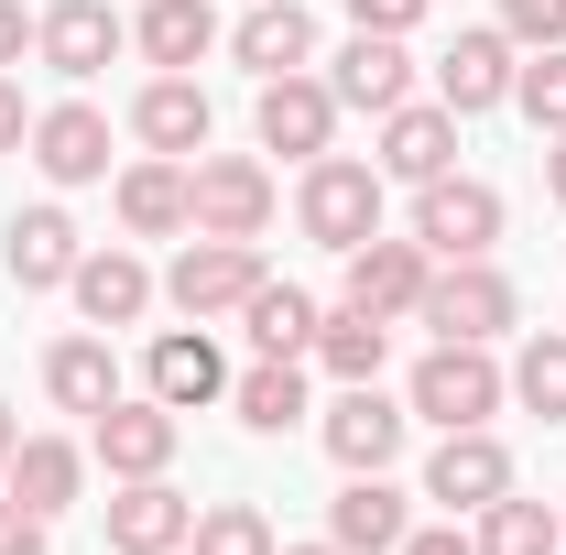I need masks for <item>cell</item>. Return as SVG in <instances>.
I'll return each instance as SVG.
<instances>
[{
    "label": "cell",
    "mask_w": 566,
    "mask_h": 555,
    "mask_svg": "<svg viewBox=\"0 0 566 555\" xmlns=\"http://www.w3.org/2000/svg\"><path fill=\"white\" fill-rule=\"evenodd\" d=\"M501 404H512V370H501L491 348H469V338H436V348L415 359V381H403V415H424L436 436L491 425Z\"/></svg>",
    "instance_id": "cell-1"
},
{
    "label": "cell",
    "mask_w": 566,
    "mask_h": 555,
    "mask_svg": "<svg viewBox=\"0 0 566 555\" xmlns=\"http://www.w3.org/2000/svg\"><path fill=\"white\" fill-rule=\"evenodd\" d=\"M294 229H305L316 251H338V262H349L359 240L381 229V164H359V153H316V164H305V186H294Z\"/></svg>",
    "instance_id": "cell-2"
},
{
    "label": "cell",
    "mask_w": 566,
    "mask_h": 555,
    "mask_svg": "<svg viewBox=\"0 0 566 555\" xmlns=\"http://www.w3.org/2000/svg\"><path fill=\"white\" fill-rule=\"evenodd\" d=\"M415 316L436 327V338L491 348V338H512V327H523V294H512V273H501V262H436Z\"/></svg>",
    "instance_id": "cell-3"
},
{
    "label": "cell",
    "mask_w": 566,
    "mask_h": 555,
    "mask_svg": "<svg viewBox=\"0 0 566 555\" xmlns=\"http://www.w3.org/2000/svg\"><path fill=\"white\" fill-rule=\"evenodd\" d=\"M415 240L436 251V262H491L501 251V186H480V175H424L415 186Z\"/></svg>",
    "instance_id": "cell-4"
},
{
    "label": "cell",
    "mask_w": 566,
    "mask_h": 555,
    "mask_svg": "<svg viewBox=\"0 0 566 555\" xmlns=\"http://www.w3.org/2000/svg\"><path fill=\"white\" fill-rule=\"evenodd\" d=\"M186 197H197V240H262L273 229V164L262 153H197Z\"/></svg>",
    "instance_id": "cell-5"
},
{
    "label": "cell",
    "mask_w": 566,
    "mask_h": 555,
    "mask_svg": "<svg viewBox=\"0 0 566 555\" xmlns=\"http://www.w3.org/2000/svg\"><path fill=\"white\" fill-rule=\"evenodd\" d=\"M251 283H262V240H186L175 273H164V305L186 327H218V316L251 305Z\"/></svg>",
    "instance_id": "cell-6"
},
{
    "label": "cell",
    "mask_w": 566,
    "mask_h": 555,
    "mask_svg": "<svg viewBox=\"0 0 566 555\" xmlns=\"http://www.w3.org/2000/svg\"><path fill=\"white\" fill-rule=\"evenodd\" d=\"M175 447H186V415L153 404V392H120L109 415H87V458H98L109 480H164Z\"/></svg>",
    "instance_id": "cell-7"
},
{
    "label": "cell",
    "mask_w": 566,
    "mask_h": 555,
    "mask_svg": "<svg viewBox=\"0 0 566 555\" xmlns=\"http://www.w3.org/2000/svg\"><path fill=\"white\" fill-rule=\"evenodd\" d=\"M251 132H262V153H283V164H316L327 142H338V87L327 76H262V98H251Z\"/></svg>",
    "instance_id": "cell-8"
},
{
    "label": "cell",
    "mask_w": 566,
    "mask_h": 555,
    "mask_svg": "<svg viewBox=\"0 0 566 555\" xmlns=\"http://www.w3.org/2000/svg\"><path fill=\"white\" fill-rule=\"evenodd\" d=\"M424 273H436V251H424L415 229L392 240V229H370L349 251V273H338V305H359V316H415L424 305Z\"/></svg>",
    "instance_id": "cell-9"
},
{
    "label": "cell",
    "mask_w": 566,
    "mask_h": 555,
    "mask_svg": "<svg viewBox=\"0 0 566 555\" xmlns=\"http://www.w3.org/2000/svg\"><path fill=\"white\" fill-rule=\"evenodd\" d=\"M316 436H327V458H338V469H392V458H403V436H415V415H403L381 381H338V404L316 415Z\"/></svg>",
    "instance_id": "cell-10"
},
{
    "label": "cell",
    "mask_w": 566,
    "mask_h": 555,
    "mask_svg": "<svg viewBox=\"0 0 566 555\" xmlns=\"http://www.w3.org/2000/svg\"><path fill=\"white\" fill-rule=\"evenodd\" d=\"M120 44H132V22H120L109 0H55V11H33V55L66 76V87H87Z\"/></svg>",
    "instance_id": "cell-11"
},
{
    "label": "cell",
    "mask_w": 566,
    "mask_h": 555,
    "mask_svg": "<svg viewBox=\"0 0 566 555\" xmlns=\"http://www.w3.org/2000/svg\"><path fill=\"white\" fill-rule=\"evenodd\" d=\"M501 490H512V447H501L491 425L436 436V458H424V501H447V512H491Z\"/></svg>",
    "instance_id": "cell-12"
},
{
    "label": "cell",
    "mask_w": 566,
    "mask_h": 555,
    "mask_svg": "<svg viewBox=\"0 0 566 555\" xmlns=\"http://www.w3.org/2000/svg\"><path fill=\"white\" fill-rule=\"evenodd\" d=\"M22 153L44 164V186H109V109L55 98V109H33V142Z\"/></svg>",
    "instance_id": "cell-13"
},
{
    "label": "cell",
    "mask_w": 566,
    "mask_h": 555,
    "mask_svg": "<svg viewBox=\"0 0 566 555\" xmlns=\"http://www.w3.org/2000/svg\"><path fill=\"white\" fill-rule=\"evenodd\" d=\"M229 381H240V370L218 359L208 327H164V338H153V359H142V392H153V404H175V415L229 404Z\"/></svg>",
    "instance_id": "cell-14"
},
{
    "label": "cell",
    "mask_w": 566,
    "mask_h": 555,
    "mask_svg": "<svg viewBox=\"0 0 566 555\" xmlns=\"http://www.w3.org/2000/svg\"><path fill=\"white\" fill-rule=\"evenodd\" d=\"M512 66H523V44H512L501 22H480V33H458V44L436 55V98H447L458 121H480V109L512 98Z\"/></svg>",
    "instance_id": "cell-15"
},
{
    "label": "cell",
    "mask_w": 566,
    "mask_h": 555,
    "mask_svg": "<svg viewBox=\"0 0 566 555\" xmlns=\"http://www.w3.org/2000/svg\"><path fill=\"white\" fill-rule=\"evenodd\" d=\"M381 186H424V175H447L458 164V109L447 98H403V109H381Z\"/></svg>",
    "instance_id": "cell-16"
},
{
    "label": "cell",
    "mask_w": 566,
    "mask_h": 555,
    "mask_svg": "<svg viewBox=\"0 0 566 555\" xmlns=\"http://www.w3.org/2000/svg\"><path fill=\"white\" fill-rule=\"evenodd\" d=\"M66 294H76V316H87V327H142L164 283H153V262H142V251H120V240H109V251H76Z\"/></svg>",
    "instance_id": "cell-17"
},
{
    "label": "cell",
    "mask_w": 566,
    "mask_h": 555,
    "mask_svg": "<svg viewBox=\"0 0 566 555\" xmlns=\"http://www.w3.org/2000/svg\"><path fill=\"white\" fill-rule=\"evenodd\" d=\"M197 534V501L175 480H120L109 490V555H186Z\"/></svg>",
    "instance_id": "cell-18"
},
{
    "label": "cell",
    "mask_w": 566,
    "mask_h": 555,
    "mask_svg": "<svg viewBox=\"0 0 566 555\" xmlns=\"http://www.w3.org/2000/svg\"><path fill=\"white\" fill-rule=\"evenodd\" d=\"M208 132H218V109H208V87H197V76H153V87L132 98V142H142V153L197 164V153H208Z\"/></svg>",
    "instance_id": "cell-19"
},
{
    "label": "cell",
    "mask_w": 566,
    "mask_h": 555,
    "mask_svg": "<svg viewBox=\"0 0 566 555\" xmlns=\"http://www.w3.org/2000/svg\"><path fill=\"white\" fill-rule=\"evenodd\" d=\"M76 218L66 208H11V229H0V262H11V283L22 294H66V273H76Z\"/></svg>",
    "instance_id": "cell-20"
},
{
    "label": "cell",
    "mask_w": 566,
    "mask_h": 555,
    "mask_svg": "<svg viewBox=\"0 0 566 555\" xmlns=\"http://www.w3.org/2000/svg\"><path fill=\"white\" fill-rule=\"evenodd\" d=\"M229 55L251 76H294V66H316V11L305 0H251L240 22H229Z\"/></svg>",
    "instance_id": "cell-21"
},
{
    "label": "cell",
    "mask_w": 566,
    "mask_h": 555,
    "mask_svg": "<svg viewBox=\"0 0 566 555\" xmlns=\"http://www.w3.org/2000/svg\"><path fill=\"white\" fill-rule=\"evenodd\" d=\"M415 534V512H403V490L381 480V469H349V490L327 501V545H349V555H392Z\"/></svg>",
    "instance_id": "cell-22"
},
{
    "label": "cell",
    "mask_w": 566,
    "mask_h": 555,
    "mask_svg": "<svg viewBox=\"0 0 566 555\" xmlns=\"http://www.w3.org/2000/svg\"><path fill=\"white\" fill-rule=\"evenodd\" d=\"M327 87H338V109H370V121L403 109V98H415V55H403V33H349V55H338Z\"/></svg>",
    "instance_id": "cell-23"
},
{
    "label": "cell",
    "mask_w": 566,
    "mask_h": 555,
    "mask_svg": "<svg viewBox=\"0 0 566 555\" xmlns=\"http://www.w3.org/2000/svg\"><path fill=\"white\" fill-rule=\"evenodd\" d=\"M120 229H132V240H175V229H197V197H186V164H175V153L120 164Z\"/></svg>",
    "instance_id": "cell-24"
},
{
    "label": "cell",
    "mask_w": 566,
    "mask_h": 555,
    "mask_svg": "<svg viewBox=\"0 0 566 555\" xmlns=\"http://www.w3.org/2000/svg\"><path fill=\"white\" fill-rule=\"evenodd\" d=\"M0 490L33 501V512L55 523V512H76V490H87V447H66V436H22L11 469H0Z\"/></svg>",
    "instance_id": "cell-25"
},
{
    "label": "cell",
    "mask_w": 566,
    "mask_h": 555,
    "mask_svg": "<svg viewBox=\"0 0 566 555\" xmlns=\"http://www.w3.org/2000/svg\"><path fill=\"white\" fill-rule=\"evenodd\" d=\"M132 44H142L164 76H197V66L218 55V11H208V0H142Z\"/></svg>",
    "instance_id": "cell-26"
},
{
    "label": "cell",
    "mask_w": 566,
    "mask_h": 555,
    "mask_svg": "<svg viewBox=\"0 0 566 555\" xmlns=\"http://www.w3.org/2000/svg\"><path fill=\"white\" fill-rule=\"evenodd\" d=\"M44 392H55V415H109V404H120L109 338H55L44 348Z\"/></svg>",
    "instance_id": "cell-27"
},
{
    "label": "cell",
    "mask_w": 566,
    "mask_h": 555,
    "mask_svg": "<svg viewBox=\"0 0 566 555\" xmlns=\"http://www.w3.org/2000/svg\"><path fill=\"white\" fill-rule=\"evenodd\" d=\"M316 316H327V305H316V294H305V283H251V305H240V327H251V348H262V359H305V348H316Z\"/></svg>",
    "instance_id": "cell-28"
},
{
    "label": "cell",
    "mask_w": 566,
    "mask_h": 555,
    "mask_svg": "<svg viewBox=\"0 0 566 555\" xmlns=\"http://www.w3.org/2000/svg\"><path fill=\"white\" fill-rule=\"evenodd\" d=\"M229 415L251 425V436H294V425L316 415V404H305V370H294V359H251V370L229 381Z\"/></svg>",
    "instance_id": "cell-29"
},
{
    "label": "cell",
    "mask_w": 566,
    "mask_h": 555,
    "mask_svg": "<svg viewBox=\"0 0 566 555\" xmlns=\"http://www.w3.org/2000/svg\"><path fill=\"white\" fill-rule=\"evenodd\" d=\"M305 359H327V381H381V359H392V316L327 305V316H316V348H305Z\"/></svg>",
    "instance_id": "cell-30"
},
{
    "label": "cell",
    "mask_w": 566,
    "mask_h": 555,
    "mask_svg": "<svg viewBox=\"0 0 566 555\" xmlns=\"http://www.w3.org/2000/svg\"><path fill=\"white\" fill-rule=\"evenodd\" d=\"M480 555H566V534H556V512L545 501H523V490H501L491 512H480V534H469Z\"/></svg>",
    "instance_id": "cell-31"
},
{
    "label": "cell",
    "mask_w": 566,
    "mask_h": 555,
    "mask_svg": "<svg viewBox=\"0 0 566 555\" xmlns=\"http://www.w3.org/2000/svg\"><path fill=\"white\" fill-rule=\"evenodd\" d=\"M512 404L545 415V425H566V327H534V338H523V359H512Z\"/></svg>",
    "instance_id": "cell-32"
},
{
    "label": "cell",
    "mask_w": 566,
    "mask_h": 555,
    "mask_svg": "<svg viewBox=\"0 0 566 555\" xmlns=\"http://www.w3.org/2000/svg\"><path fill=\"white\" fill-rule=\"evenodd\" d=\"M186 555H283V545H273V523H262V501H208L197 534H186Z\"/></svg>",
    "instance_id": "cell-33"
},
{
    "label": "cell",
    "mask_w": 566,
    "mask_h": 555,
    "mask_svg": "<svg viewBox=\"0 0 566 555\" xmlns=\"http://www.w3.org/2000/svg\"><path fill=\"white\" fill-rule=\"evenodd\" d=\"M512 109H523L545 142L566 132V44H545V55H523V66H512Z\"/></svg>",
    "instance_id": "cell-34"
},
{
    "label": "cell",
    "mask_w": 566,
    "mask_h": 555,
    "mask_svg": "<svg viewBox=\"0 0 566 555\" xmlns=\"http://www.w3.org/2000/svg\"><path fill=\"white\" fill-rule=\"evenodd\" d=\"M501 33L523 55H545V44H566V0H501Z\"/></svg>",
    "instance_id": "cell-35"
},
{
    "label": "cell",
    "mask_w": 566,
    "mask_h": 555,
    "mask_svg": "<svg viewBox=\"0 0 566 555\" xmlns=\"http://www.w3.org/2000/svg\"><path fill=\"white\" fill-rule=\"evenodd\" d=\"M44 545H55V523H44L33 501H11V490H0V555H44Z\"/></svg>",
    "instance_id": "cell-36"
},
{
    "label": "cell",
    "mask_w": 566,
    "mask_h": 555,
    "mask_svg": "<svg viewBox=\"0 0 566 555\" xmlns=\"http://www.w3.org/2000/svg\"><path fill=\"white\" fill-rule=\"evenodd\" d=\"M436 0H349V33H415Z\"/></svg>",
    "instance_id": "cell-37"
},
{
    "label": "cell",
    "mask_w": 566,
    "mask_h": 555,
    "mask_svg": "<svg viewBox=\"0 0 566 555\" xmlns=\"http://www.w3.org/2000/svg\"><path fill=\"white\" fill-rule=\"evenodd\" d=\"M392 555H480V545H469V534H458V512H447V523H415Z\"/></svg>",
    "instance_id": "cell-38"
},
{
    "label": "cell",
    "mask_w": 566,
    "mask_h": 555,
    "mask_svg": "<svg viewBox=\"0 0 566 555\" xmlns=\"http://www.w3.org/2000/svg\"><path fill=\"white\" fill-rule=\"evenodd\" d=\"M22 55H33V11H22V0H0V76L22 66Z\"/></svg>",
    "instance_id": "cell-39"
},
{
    "label": "cell",
    "mask_w": 566,
    "mask_h": 555,
    "mask_svg": "<svg viewBox=\"0 0 566 555\" xmlns=\"http://www.w3.org/2000/svg\"><path fill=\"white\" fill-rule=\"evenodd\" d=\"M33 142V109H22V76H0V153H22Z\"/></svg>",
    "instance_id": "cell-40"
},
{
    "label": "cell",
    "mask_w": 566,
    "mask_h": 555,
    "mask_svg": "<svg viewBox=\"0 0 566 555\" xmlns=\"http://www.w3.org/2000/svg\"><path fill=\"white\" fill-rule=\"evenodd\" d=\"M545 197H556V208H566V132L545 142Z\"/></svg>",
    "instance_id": "cell-41"
},
{
    "label": "cell",
    "mask_w": 566,
    "mask_h": 555,
    "mask_svg": "<svg viewBox=\"0 0 566 555\" xmlns=\"http://www.w3.org/2000/svg\"><path fill=\"white\" fill-rule=\"evenodd\" d=\"M11 447H22V425H11V415H0V469H11Z\"/></svg>",
    "instance_id": "cell-42"
},
{
    "label": "cell",
    "mask_w": 566,
    "mask_h": 555,
    "mask_svg": "<svg viewBox=\"0 0 566 555\" xmlns=\"http://www.w3.org/2000/svg\"><path fill=\"white\" fill-rule=\"evenodd\" d=\"M283 555H349V545H327V534H316V545H283Z\"/></svg>",
    "instance_id": "cell-43"
},
{
    "label": "cell",
    "mask_w": 566,
    "mask_h": 555,
    "mask_svg": "<svg viewBox=\"0 0 566 555\" xmlns=\"http://www.w3.org/2000/svg\"><path fill=\"white\" fill-rule=\"evenodd\" d=\"M556 534H566V501H556Z\"/></svg>",
    "instance_id": "cell-44"
}]
</instances>
